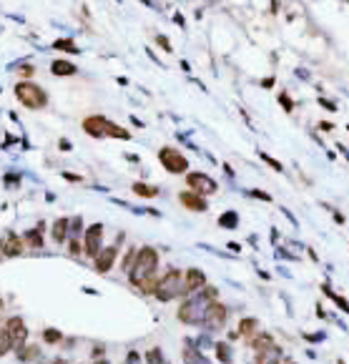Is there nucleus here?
I'll use <instances>...</instances> for the list:
<instances>
[{"instance_id":"nucleus-1","label":"nucleus","mask_w":349,"mask_h":364,"mask_svg":"<svg viewBox=\"0 0 349 364\" xmlns=\"http://www.w3.org/2000/svg\"><path fill=\"white\" fill-rule=\"evenodd\" d=\"M128 281L144 294H153L158 284V251L153 246H141L136 249L133 266L128 269Z\"/></svg>"},{"instance_id":"nucleus-2","label":"nucleus","mask_w":349,"mask_h":364,"mask_svg":"<svg viewBox=\"0 0 349 364\" xmlns=\"http://www.w3.org/2000/svg\"><path fill=\"white\" fill-rule=\"evenodd\" d=\"M153 297L158 299V302H174V299H181V297H186V292H183V272H178V269H166L164 276H158V284H156V289H153Z\"/></svg>"},{"instance_id":"nucleus-3","label":"nucleus","mask_w":349,"mask_h":364,"mask_svg":"<svg viewBox=\"0 0 349 364\" xmlns=\"http://www.w3.org/2000/svg\"><path fill=\"white\" fill-rule=\"evenodd\" d=\"M15 98H18L26 108H30V111L45 108V103H48L45 91H43L38 83H33V81H20V83H15Z\"/></svg>"},{"instance_id":"nucleus-4","label":"nucleus","mask_w":349,"mask_h":364,"mask_svg":"<svg viewBox=\"0 0 349 364\" xmlns=\"http://www.w3.org/2000/svg\"><path fill=\"white\" fill-rule=\"evenodd\" d=\"M158 161H161V166L169 171V174H186L189 171V161H186V156L174 149V146H164L161 151H158Z\"/></svg>"},{"instance_id":"nucleus-5","label":"nucleus","mask_w":349,"mask_h":364,"mask_svg":"<svg viewBox=\"0 0 349 364\" xmlns=\"http://www.w3.org/2000/svg\"><path fill=\"white\" fill-rule=\"evenodd\" d=\"M226 317H229V309L221 302H214L206 306L204 311V327L208 332H216V329H224L226 327Z\"/></svg>"},{"instance_id":"nucleus-6","label":"nucleus","mask_w":349,"mask_h":364,"mask_svg":"<svg viewBox=\"0 0 349 364\" xmlns=\"http://www.w3.org/2000/svg\"><path fill=\"white\" fill-rule=\"evenodd\" d=\"M83 251H86V256L90 259H96L98 256V251L103 249V224H90L86 229V234H83Z\"/></svg>"},{"instance_id":"nucleus-7","label":"nucleus","mask_w":349,"mask_h":364,"mask_svg":"<svg viewBox=\"0 0 349 364\" xmlns=\"http://www.w3.org/2000/svg\"><path fill=\"white\" fill-rule=\"evenodd\" d=\"M5 329L10 334V339H13V347L18 349V354L23 352V347L28 344V327H26V322H23V317H10L8 322H5Z\"/></svg>"},{"instance_id":"nucleus-8","label":"nucleus","mask_w":349,"mask_h":364,"mask_svg":"<svg viewBox=\"0 0 349 364\" xmlns=\"http://www.w3.org/2000/svg\"><path fill=\"white\" fill-rule=\"evenodd\" d=\"M186 186H189V191H196V193H201V196H208V193H216V181L211 179V176H206L201 171H191V174H186Z\"/></svg>"},{"instance_id":"nucleus-9","label":"nucleus","mask_w":349,"mask_h":364,"mask_svg":"<svg viewBox=\"0 0 349 364\" xmlns=\"http://www.w3.org/2000/svg\"><path fill=\"white\" fill-rule=\"evenodd\" d=\"M116 259H118V246H103L98 251V256L93 259V266H96L98 274H106L116 266Z\"/></svg>"},{"instance_id":"nucleus-10","label":"nucleus","mask_w":349,"mask_h":364,"mask_svg":"<svg viewBox=\"0 0 349 364\" xmlns=\"http://www.w3.org/2000/svg\"><path fill=\"white\" fill-rule=\"evenodd\" d=\"M206 286V274L201 269H186L183 272V292H186V297H191V294H196L199 289H204Z\"/></svg>"},{"instance_id":"nucleus-11","label":"nucleus","mask_w":349,"mask_h":364,"mask_svg":"<svg viewBox=\"0 0 349 364\" xmlns=\"http://www.w3.org/2000/svg\"><path fill=\"white\" fill-rule=\"evenodd\" d=\"M178 201L189 209V211H206L208 209V204H206V196H201V193H196V191H181L178 193Z\"/></svg>"},{"instance_id":"nucleus-12","label":"nucleus","mask_w":349,"mask_h":364,"mask_svg":"<svg viewBox=\"0 0 349 364\" xmlns=\"http://www.w3.org/2000/svg\"><path fill=\"white\" fill-rule=\"evenodd\" d=\"M106 126H108V118L106 116H88L83 118V131L93 138H106Z\"/></svg>"},{"instance_id":"nucleus-13","label":"nucleus","mask_w":349,"mask_h":364,"mask_svg":"<svg viewBox=\"0 0 349 364\" xmlns=\"http://www.w3.org/2000/svg\"><path fill=\"white\" fill-rule=\"evenodd\" d=\"M23 249H26L23 236H15V234L10 231V234H8V239H5V256H8V259H15V256H20V254H23Z\"/></svg>"},{"instance_id":"nucleus-14","label":"nucleus","mask_w":349,"mask_h":364,"mask_svg":"<svg viewBox=\"0 0 349 364\" xmlns=\"http://www.w3.org/2000/svg\"><path fill=\"white\" fill-rule=\"evenodd\" d=\"M51 70H53V76H76V73H78V65L71 63V61L58 58V61L51 63Z\"/></svg>"},{"instance_id":"nucleus-15","label":"nucleus","mask_w":349,"mask_h":364,"mask_svg":"<svg viewBox=\"0 0 349 364\" xmlns=\"http://www.w3.org/2000/svg\"><path fill=\"white\" fill-rule=\"evenodd\" d=\"M68 226H71V219H58V221L53 224V241L56 244L68 241Z\"/></svg>"},{"instance_id":"nucleus-16","label":"nucleus","mask_w":349,"mask_h":364,"mask_svg":"<svg viewBox=\"0 0 349 364\" xmlns=\"http://www.w3.org/2000/svg\"><path fill=\"white\" fill-rule=\"evenodd\" d=\"M43 224H38L35 229H30V231H26L23 234V241H26V246H33V249H40L43 246Z\"/></svg>"},{"instance_id":"nucleus-17","label":"nucleus","mask_w":349,"mask_h":364,"mask_svg":"<svg viewBox=\"0 0 349 364\" xmlns=\"http://www.w3.org/2000/svg\"><path fill=\"white\" fill-rule=\"evenodd\" d=\"M106 136L121 138V141H128V138H131V133H128L123 126H118V123H113V121H108V126H106Z\"/></svg>"},{"instance_id":"nucleus-18","label":"nucleus","mask_w":349,"mask_h":364,"mask_svg":"<svg viewBox=\"0 0 349 364\" xmlns=\"http://www.w3.org/2000/svg\"><path fill=\"white\" fill-rule=\"evenodd\" d=\"M131 188H133V193H136V196H144V199H153V196H158V188H156V186H148V183H133V186H131Z\"/></svg>"},{"instance_id":"nucleus-19","label":"nucleus","mask_w":349,"mask_h":364,"mask_svg":"<svg viewBox=\"0 0 349 364\" xmlns=\"http://www.w3.org/2000/svg\"><path fill=\"white\" fill-rule=\"evenodd\" d=\"M53 48H56V51H63V53H73V56L81 53V48H78L71 38H58V40L53 43Z\"/></svg>"},{"instance_id":"nucleus-20","label":"nucleus","mask_w":349,"mask_h":364,"mask_svg":"<svg viewBox=\"0 0 349 364\" xmlns=\"http://www.w3.org/2000/svg\"><path fill=\"white\" fill-rule=\"evenodd\" d=\"M10 349H15V347H13V339H10V334H8L5 327H0V357H5Z\"/></svg>"},{"instance_id":"nucleus-21","label":"nucleus","mask_w":349,"mask_h":364,"mask_svg":"<svg viewBox=\"0 0 349 364\" xmlns=\"http://www.w3.org/2000/svg\"><path fill=\"white\" fill-rule=\"evenodd\" d=\"M219 224H221V226H226V229H236V226H239V213H236V211L221 213Z\"/></svg>"},{"instance_id":"nucleus-22","label":"nucleus","mask_w":349,"mask_h":364,"mask_svg":"<svg viewBox=\"0 0 349 364\" xmlns=\"http://www.w3.org/2000/svg\"><path fill=\"white\" fill-rule=\"evenodd\" d=\"M254 329H257V319H241V324H239V332L244 334V339H249Z\"/></svg>"},{"instance_id":"nucleus-23","label":"nucleus","mask_w":349,"mask_h":364,"mask_svg":"<svg viewBox=\"0 0 349 364\" xmlns=\"http://www.w3.org/2000/svg\"><path fill=\"white\" fill-rule=\"evenodd\" d=\"M43 339L48 342V344H58L60 339H63V334L58 329H43Z\"/></svg>"},{"instance_id":"nucleus-24","label":"nucleus","mask_w":349,"mask_h":364,"mask_svg":"<svg viewBox=\"0 0 349 364\" xmlns=\"http://www.w3.org/2000/svg\"><path fill=\"white\" fill-rule=\"evenodd\" d=\"M216 357H219V362L229 364V362H231V352H229V347H224V344H216Z\"/></svg>"},{"instance_id":"nucleus-25","label":"nucleus","mask_w":349,"mask_h":364,"mask_svg":"<svg viewBox=\"0 0 349 364\" xmlns=\"http://www.w3.org/2000/svg\"><path fill=\"white\" fill-rule=\"evenodd\" d=\"M259 156H262V161H264V163H269V166H271V168H274V171H284V166H282V163H279V161H276V158H271V156H269V153L259 151Z\"/></svg>"},{"instance_id":"nucleus-26","label":"nucleus","mask_w":349,"mask_h":364,"mask_svg":"<svg viewBox=\"0 0 349 364\" xmlns=\"http://www.w3.org/2000/svg\"><path fill=\"white\" fill-rule=\"evenodd\" d=\"M279 103H282V108H284L287 113H291V111H294V103H291V98H289V93H287V91L279 93Z\"/></svg>"},{"instance_id":"nucleus-27","label":"nucleus","mask_w":349,"mask_h":364,"mask_svg":"<svg viewBox=\"0 0 349 364\" xmlns=\"http://www.w3.org/2000/svg\"><path fill=\"white\" fill-rule=\"evenodd\" d=\"M156 43H158L166 53H171V43H169V38H166V35H156Z\"/></svg>"},{"instance_id":"nucleus-28","label":"nucleus","mask_w":349,"mask_h":364,"mask_svg":"<svg viewBox=\"0 0 349 364\" xmlns=\"http://www.w3.org/2000/svg\"><path fill=\"white\" fill-rule=\"evenodd\" d=\"M63 179H65V181H71V183H81L83 181V176H76V174H68V171H63Z\"/></svg>"},{"instance_id":"nucleus-29","label":"nucleus","mask_w":349,"mask_h":364,"mask_svg":"<svg viewBox=\"0 0 349 364\" xmlns=\"http://www.w3.org/2000/svg\"><path fill=\"white\" fill-rule=\"evenodd\" d=\"M251 196H257V199H262V201H271V196H269L266 191H259V188H254V191H251Z\"/></svg>"},{"instance_id":"nucleus-30","label":"nucleus","mask_w":349,"mask_h":364,"mask_svg":"<svg viewBox=\"0 0 349 364\" xmlns=\"http://www.w3.org/2000/svg\"><path fill=\"white\" fill-rule=\"evenodd\" d=\"M319 106H324L327 111H337V106H334L332 101H324V98H319Z\"/></svg>"},{"instance_id":"nucleus-31","label":"nucleus","mask_w":349,"mask_h":364,"mask_svg":"<svg viewBox=\"0 0 349 364\" xmlns=\"http://www.w3.org/2000/svg\"><path fill=\"white\" fill-rule=\"evenodd\" d=\"M58 149H60V151H71L73 146H71V141H65V138H60V141H58Z\"/></svg>"},{"instance_id":"nucleus-32","label":"nucleus","mask_w":349,"mask_h":364,"mask_svg":"<svg viewBox=\"0 0 349 364\" xmlns=\"http://www.w3.org/2000/svg\"><path fill=\"white\" fill-rule=\"evenodd\" d=\"M174 20H176V26H181V28L186 26V20H183V15H181V13H174Z\"/></svg>"},{"instance_id":"nucleus-33","label":"nucleus","mask_w":349,"mask_h":364,"mask_svg":"<svg viewBox=\"0 0 349 364\" xmlns=\"http://www.w3.org/2000/svg\"><path fill=\"white\" fill-rule=\"evenodd\" d=\"M319 128H321V131H332V128H334V123H329V121H321V123H319Z\"/></svg>"},{"instance_id":"nucleus-34","label":"nucleus","mask_w":349,"mask_h":364,"mask_svg":"<svg viewBox=\"0 0 349 364\" xmlns=\"http://www.w3.org/2000/svg\"><path fill=\"white\" fill-rule=\"evenodd\" d=\"M262 86H264V88H271V86H274V78H266V81H262Z\"/></svg>"},{"instance_id":"nucleus-35","label":"nucleus","mask_w":349,"mask_h":364,"mask_svg":"<svg viewBox=\"0 0 349 364\" xmlns=\"http://www.w3.org/2000/svg\"><path fill=\"white\" fill-rule=\"evenodd\" d=\"M334 221H337V224H344V216L339 211H334Z\"/></svg>"},{"instance_id":"nucleus-36","label":"nucleus","mask_w":349,"mask_h":364,"mask_svg":"<svg viewBox=\"0 0 349 364\" xmlns=\"http://www.w3.org/2000/svg\"><path fill=\"white\" fill-rule=\"evenodd\" d=\"M3 256H5V239H0V261H3Z\"/></svg>"},{"instance_id":"nucleus-37","label":"nucleus","mask_w":349,"mask_h":364,"mask_svg":"<svg viewBox=\"0 0 349 364\" xmlns=\"http://www.w3.org/2000/svg\"><path fill=\"white\" fill-rule=\"evenodd\" d=\"M20 73H23V76H30V73H33V68H30V65H26V68H20Z\"/></svg>"},{"instance_id":"nucleus-38","label":"nucleus","mask_w":349,"mask_h":364,"mask_svg":"<svg viewBox=\"0 0 349 364\" xmlns=\"http://www.w3.org/2000/svg\"><path fill=\"white\" fill-rule=\"evenodd\" d=\"M53 364H68V359H63V357H56V359H53Z\"/></svg>"},{"instance_id":"nucleus-39","label":"nucleus","mask_w":349,"mask_h":364,"mask_svg":"<svg viewBox=\"0 0 349 364\" xmlns=\"http://www.w3.org/2000/svg\"><path fill=\"white\" fill-rule=\"evenodd\" d=\"M3 309H5V302L0 299V319H3Z\"/></svg>"},{"instance_id":"nucleus-40","label":"nucleus","mask_w":349,"mask_h":364,"mask_svg":"<svg viewBox=\"0 0 349 364\" xmlns=\"http://www.w3.org/2000/svg\"><path fill=\"white\" fill-rule=\"evenodd\" d=\"M141 3H144V5H151V8H156V5H153L151 0H141Z\"/></svg>"},{"instance_id":"nucleus-41","label":"nucleus","mask_w":349,"mask_h":364,"mask_svg":"<svg viewBox=\"0 0 349 364\" xmlns=\"http://www.w3.org/2000/svg\"><path fill=\"white\" fill-rule=\"evenodd\" d=\"M96 364H108V362H106V359H98V362H96Z\"/></svg>"},{"instance_id":"nucleus-42","label":"nucleus","mask_w":349,"mask_h":364,"mask_svg":"<svg viewBox=\"0 0 349 364\" xmlns=\"http://www.w3.org/2000/svg\"><path fill=\"white\" fill-rule=\"evenodd\" d=\"M284 364H296V362H284Z\"/></svg>"},{"instance_id":"nucleus-43","label":"nucleus","mask_w":349,"mask_h":364,"mask_svg":"<svg viewBox=\"0 0 349 364\" xmlns=\"http://www.w3.org/2000/svg\"><path fill=\"white\" fill-rule=\"evenodd\" d=\"M116 3H121V0H116Z\"/></svg>"}]
</instances>
